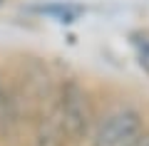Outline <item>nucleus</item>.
<instances>
[{
	"mask_svg": "<svg viewBox=\"0 0 149 146\" xmlns=\"http://www.w3.org/2000/svg\"><path fill=\"white\" fill-rule=\"evenodd\" d=\"M3 92H5V77H3V69H0V99H3Z\"/></svg>",
	"mask_w": 149,
	"mask_h": 146,
	"instance_id": "nucleus-6",
	"label": "nucleus"
},
{
	"mask_svg": "<svg viewBox=\"0 0 149 146\" xmlns=\"http://www.w3.org/2000/svg\"><path fill=\"white\" fill-rule=\"evenodd\" d=\"M3 5H5V0H0V8H3Z\"/></svg>",
	"mask_w": 149,
	"mask_h": 146,
	"instance_id": "nucleus-8",
	"label": "nucleus"
},
{
	"mask_svg": "<svg viewBox=\"0 0 149 146\" xmlns=\"http://www.w3.org/2000/svg\"><path fill=\"white\" fill-rule=\"evenodd\" d=\"M32 10L42 17L60 22V25H72L85 15V5L80 3H72V0H52V3H42V5H35Z\"/></svg>",
	"mask_w": 149,
	"mask_h": 146,
	"instance_id": "nucleus-4",
	"label": "nucleus"
},
{
	"mask_svg": "<svg viewBox=\"0 0 149 146\" xmlns=\"http://www.w3.org/2000/svg\"><path fill=\"white\" fill-rule=\"evenodd\" d=\"M129 45H132V50H134V57H137L139 67L149 74V30L129 32Z\"/></svg>",
	"mask_w": 149,
	"mask_h": 146,
	"instance_id": "nucleus-5",
	"label": "nucleus"
},
{
	"mask_svg": "<svg viewBox=\"0 0 149 146\" xmlns=\"http://www.w3.org/2000/svg\"><path fill=\"white\" fill-rule=\"evenodd\" d=\"M52 107L60 116L67 144L70 146L85 144L97 119V109H100L87 84H82L77 77L60 79V84L52 92Z\"/></svg>",
	"mask_w": 149,
	"mask_h": 146,
	"instance_id": "nucleus-1",
	"label": "nucleus"
},
{
	"mask_svg": "<svg viewBox=\"0 0 149 146\" xmlns=\"http://www.w3.org/2000/svg\"><path fill=\"white\" fill-rule=\"evenodd\" d=\"M147 129V114L142 107L122 99L104 109H97L87 146H139Z\"/></svg>",
	"mask_w": 149,
	"mask_h": 146,
	"instance_id": "nucleus-2",
	"label": "nucleus"
},
{
	"mask_svg": "<svg viewBox=\"0 0 149 146\" xmlns=\"http://www.w3.org/2000/svg\"><path fill=\"white\" fill-rule=\"evenodd\" d=\"M32 146H70L60 116L52 107V94L32 119Z\"/></svg>",
	"mask_w": 149,
	"mask_h": 146,
	"instance_id": "nucleus-3",
	"label": "nucleus"
},
{
	"mask_svg": "<svg viewBox=\"0 0 149 146\" xmlns=\"http://www.w3.org/2000/svg\"><path fill=\"white\" fill-rule=\"evenodd\" d=\"M139 146H149V129H147V134L142 136V141H139Z\"/></svg>",
	"mask_w": 149,
	"mask_h": 146,
	"instance_id": "nucleus-7",
	"label": "nucleus"
}]
</instances>
